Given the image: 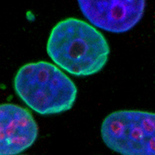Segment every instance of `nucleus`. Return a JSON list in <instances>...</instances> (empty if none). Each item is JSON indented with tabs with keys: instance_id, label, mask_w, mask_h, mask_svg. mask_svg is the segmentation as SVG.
<instances>
[{
	"instance_id": "obj_1",
	"label": "nucleus",
	"mask_w": 155,
	"mask_h": 155,
	"mask_svg": "<svg viewBox=\"0 0 155 155\" xmlns=\"http://www.w3.org/2000/svg\"><path fill=\"white\" fill-rule=\"evenodd\" d=\"M47 51L64 71L77 77H87L104 68L110 48L95 27L81 19L68 18L52 29Z\"/></svg>"
},
{
	"instance_id": "obj_2",
	"label": "nucleus",
	"mask_w": 155,
	"mask_h": 155,
	"mask_svg": "<svg viewBox=\"0 0 155 155\" xmlns=\"http://www.w3.org/2000/svg\"><path fill=\"white\" fill-rule=\"evenodd\" d=\"M16 95L41 115H54L72 108L78 89L73 81L53 64L29 63L19 69L14 78Z\"/></svg>"
},
{
	"instance_id": "obj_3",
	"label": "nucleus",
	"mask_w": 155,
	"mask_h": 155,
	"mask_svg": "<svg viewBox=\"0 0 155 155\" xmlns=\"http://www.w3.org/2000/svg\"><path fill=\"white\" fill-rule=\"evenodd\" d=\"M101 136L107 147L121 155H155V113L113 112L102 122Z\"/></svg>"
},
{
	"instance_id": "obj_4",
	"label": "nucleus",
	"mask_w": 155,
	"mask_h": 155,
	"mask_svg": "<svg viewBox=\"0 0 155 155\" xmlns=\"http://www.w3.org/2000/svg\"><path fill=\"white\" fill-rule=\"evenodd\" d=\"M94 27L113 34L132 30L144 14L146 0H77Z\"/></svg>"
},
{
	"instance_id": "obj_5",
	"label": "nucleus",
	"mask_w": 155,
	"mask_h": 155,
	"mask_svg": "<svg viewBox=\"0 0 155 155\" xmlns=\"http://www.w3.org/2000/svg\"><path fill=\"white\" fill-rule=\"evenodd\" d=\"M0 155H17L34 144L38 127L29 110L17 105H1Z\"/></svg>"
}]
</instances>
